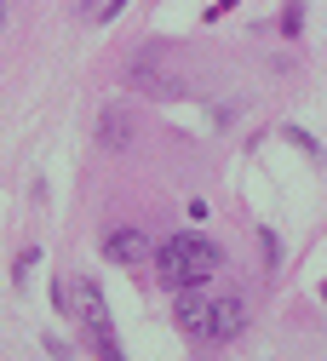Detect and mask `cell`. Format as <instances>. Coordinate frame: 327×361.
<instances>
[{"label":"cell","instance_id":"obj_1","mask_svg":"<svg viewBox=\"0 0 327 361\" xmlns=\"http://www.w3.org/2000/svg\"><path fill=\"white\" fill-rule=\"evenodd\" d=\"M75 322H81V333L98 344V355L104 361H121V350H115V322H109V304H104V287L98 281H75Z\"/></svg>","mask_w":327,"mask_h":361},{"label":"cell","instance_id":"obj_2","mask_svg":"<svg viewBox=\"0 0 327 361\" xmlns=\"http://www.w3.org/2000/svg\"><path fill=\"white\" fill-rule=\"evenodd\" d=\"M172 247H178V258H184V269H190V281H213L218 276V264H224V252H218V241H207V235H172Z\"/></svg>","mask_w":327,"mask_h":361},{"label":"cell","instance_id":"obj_3","mask_svg":"<svg viewBox=\"0 0 327 361\" xmlns=\"http://www.w3.org/2000/svg\"><path fill=\"white\" fill-rule=\"evenodd\" d=\"M126 86H132V92H150V98H161V104L184 98V75H172V69H155L150 58H138V63L126 69Z\"/></svg>","mask_w":327,"mask_h":361},{"label":"cell","instance_id":"obj_4","mask_svg":"<svg viewBox=\"0 0 327 361\" xmlns=\"http://www.w3.org/2000/svg\"><path fill=\"white\" fill-rule=\"evenodd\" d=\"M172 310H178V327H184V333L207 338V327H213V293H201V281L178 287V293H172Z\"/></svg>","mask_w":327,"mask_h":361},{"label":"cell","instance_id":"obj_5","mask_svg":"<svg viewBox=\"0 0 327 361\" xmlns=\"http://www.w3.org/2000/svg\"><path fill=\"white\" fill-rule=\"evenodd\" d=\"M104 258L121 264V269H132V264L155 258V247H150V235L138 230V224H126V230H109V235H104Z\"/></svg>","mask_w":327,"mask_h":361},{"label":"cell","instance_id":"obj_6","mask_svg":"<svg viewBox=\"0 0 327 361\" xmlns=\"http://www.w3.org/2000/svg\"><path fill=\"white\" fill-rule=\"evenodd\" d=\"M132 138H138V121H132V109L126 104H104L98 109V149H132Z\"/></svg>","mask_w":327,"mask_h":361},{"label":"cell","instance_id":"obj_7","mask_svg":"<svg viewBox=\"0 0 327 361\" xmlns=\"http://www.w3.org/2000/svg\"><path fill=\"white\" fill-rule=\"evenodd\" d=\"M242 333H247V304H242L236 293H218V298H213V327H207V338L230 344V338H242Z\"/></svg>","mask_w":327,"mask_h":361},{"label":"cell","instance_id":"obj_8","mask_svg":"<svg viewBox=\"0 0 327 361\" xmlns=\"http://www.w3.org/2000/svg\"><path fill=\"white\" fill-rule=\"evenodd\" d=\"M258 258H264V269L282 264V247H275V235H270V230H258Z\"/></svg>","mask_w":327,"mask_h":361},{"label":"cell","instance_id":"obj_9","mask_svg":"<svg viewBox=\"0 0 327 361\" xmlns=\"http://www.w3.org/2000/svg\"><path fill=\"white\" fill-rule=\"evenodd\" d=\"M287 138H293V144H299V149H304V155H310V161H316V155H321V144H316V138H310V132H304V126H287Z\"/></svg>","mask_w":327,"mask_h":361},{"label":"cell","instance_id":"obj_10","mask_svg":"<svg viewBox=\"0 0 327 361\" xmlns=\"http://www.w3.org/2000/svg\"><path fill=\"white\" fill-rule=\"evenodd\" d=\"M35 264H40V247H29V252H18V287L29 281V269H35Z\"/></svg>","mask_w":327,"mask_h":361},{"label":"cell","instance_id":"obj_11","mask_svg":"<svg viewBox=\"0 0 327 361\" xmlns=\"http://www.w3.org/2000/svg\"><path fill=\"white\" fill-rule=\"evenodd\" d=\"M299 29H304V6H287L282 12V35H299Z\"/></svg>","mask_w":327,"mask_h":361},{"label":"cell","instance_id":"obj_12","mask_svg":"<svg viewBox=\"0 0 327 361\" xmlns=\"http://www.w3.org/2000/svg\"><path fill=\"white\" fill-rule=\"evenodd\" d=\"M121 12H126V0H104V6L92 12V23H109V18H121Z\"/></svg>","mask_w":327,"mask_h":361},{"label":"cell","instance_id":"obj_13","mask_svg":"<svg viewBox=\"0 0 327 361\" xmlns=\"http://www.w3.org/2000/svg\"><path fill=\"white\" fill-rule=\"evenodd\" d=\"M224 12H236V0H213V6H207V23H213V18H224Z\"/></svg>","mask_w":327,"mask_h":361},{"label":"cell","instance_id":"obj_14","mask_svg":"<svg viewBox=\"0 0 327 361\" xmlns=\"http://www.w3.org/2000/svg\"><path fill=\"white\" fill-rule=\"evenodd\" d=\"M92 6H98V0H81V12H86V18H92Z\"/></svg>","mask_w":327,"mask_h":361},{"label":"cell","instance_id":"obj_15","mask_svg":"<svg viewBox=\"0 0 327 361\" xmlns=\"http://www.w3.org/2000/svg\"><path fill=\"white\" fill-rule=\"evenodd\" d=\"M0 23H6V0H0Z\"/></svg>","mask_w":327,"mask_h":361},{"label":"cell","instance_id":"obj_16","mask_svg":"<svg viewBox=\"0 0 327 361\" xmlns=\"http://www.w3.org/2000/svg\"><path fill=\"white\" fill-rule=\"evenodd\" d=\"M321 298H327V281H321Z\"/></svg>","mask_w":327,"mask_h":361}]
</instances>
